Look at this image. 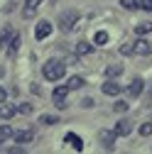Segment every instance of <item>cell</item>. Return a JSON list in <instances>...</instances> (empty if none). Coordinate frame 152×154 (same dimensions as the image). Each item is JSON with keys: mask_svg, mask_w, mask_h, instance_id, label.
<instances>
[{"mask_svg": "<svg viewBox=\"0 0 152 154\" xmlns=\"http://www.w3.org/2000/svg\"><path fill=\"white\" fill-rule=\"evenodd\" d=\"M42 73H44L47 81H59L62 76L66 73V66H64V61H59V59H49V61L42 66Z\"/></svg>", "mask_w": 152, "mask_h": 154, "instance_id": "6da1fadb", "label": "cell"}, {"mask_svg": "<svg viewBox=\"0 0 152 154\" xmlns=\"http://www.w3.org/2000/svg\"><path fill=\"white\" fill-rule=\"evenodd\" d=\"M76 20H79V12H76V10H66V12H62V15H59V29H62V32H71Z\"/></svg>", "mask_w": 152, "mask_h": 154, "instance_id": "7a4b0ae2", "label": "cell"}, {"mask_svg": "<svg viewBox=\"0 0 152 154\" xmlns=\"http://www.w3.org/2000/svg\"><path fill=\"white\" fill-rule=\"evenodd\" d=\"M66 95H69V88L66 86H56L54 88V93H52V100H54V105L56 108H66Z\"/></svg>", "mask_w": 152, "mask_h": 154, "instance_id": "3957f363", "label": "cell"}, {"mask_svg": "<svg viewBox=\"0 0 152 154\" xmlns=\"http://www.w3.org/2000/svg\"><path fill=\"white\" fill-rule=\"evenodd\" d=\"M52 29H54V27H52L49 20H40V25L34 27V39H37V42H40V39H47V37L52 34Z\"/></svg>", "mask_w": 152, "mask_h": 154, "instance_id": "277c9868", "label": "cell"}, {"mask_svg": "<svg viewBox=\"0 0 152 154\" xmlns=\"http://www.w3.org/2000/svg\"><path fill=\"white\" fill-rule=\"evenodd\" d=\"M42 0H25V10H22V17L25 20H32V17L37 15V10H40Z\"/></svg>", "mask_w": 152, "mask_h": 154, "instance_id": "5b68a950", "label": "cell"}, {"mask_svg": "<svg viewBox=\"0 0 152 154\" xmlns=\"http://www.w3.org/2000/svg\"><path fill=\"white\" fill-rule=\"evenodd\" d=\"M132 51H135V54H140V56H150V54H152V42L140 39V37H138V42L132 44Z\"/></svg>", "mask_w": 152, "mask_h": 154, "instance_id": "8992f818", "label": "cell"}, {"mask_svg": "<svg viewBox=\"0 0 152 154\" xmlns=\"http://www.w3.org/2000/svg\"><path fill=\"white\" fill-rule=\"evenodd\" d=\"M101 91L106 93V95H120V91H123V86L116 81V79H108L103 86H101Z\"/></svg>", "mask_w": 152, "mask_h": 154, "instance_id": "52a82bcc", "label": "cell"}, {"mask_svg": "<svg viewBox=\"0 0 152 154\" xmlns=\"http://www.w3.org/2000/svg\"><path fill=\"white\" fill-rule=\"evenodd\" d=\"M98 140H101V144H103L106 149H113V144H116V140H118V134H116V132H108V130H101V132H98Z\"/></svg>", "mask_w": 152, "mask_h": 154, "instance_id": "ba28073f", "label": "cell"}, {"mask_svg": "<svg viewBox=\"0 0 152 154\" xmlns=\"http://www.w3.org/2000/svg\"><path fill=\"white\" fill-rule=\"evenodd\" d=\"M113 132H116L118 137H128V134L132 132V122H130V120H118V125H116Z\"/></svg>", "mask_w": 152, "mask_h": 154, "instance_id": "9c48e42d", "label": "cell"}, {"mask_svg": "<svg viewBox=\"0 0 152 154\" xmlns=\"http://www.w3.org/2000/svg\"><path fill=\"white\" fill-rule=\"evenodd\" d=\"M17 115V105H8V103H0V118L3 120H10Z\"/></svg>", "mask_w": 152, "mask_h": 154, "instance_id": "30bf717a", "label": "cell"}, {"mask_svg": "<svg viewBox=\"0 0 152 154\" xmlns=\"http://www.w3.org/2000/svg\"><path fill=\"white\" fill-rule=\"evenodd\" d=\"M142 88H145V83H142V79H135L130 86H128V95L130 98H138V95L142 93Z\"/></svg>", "mask_w": 152, "mask_h": 154, "instance_id": "8fae6325", "label": "cell"}, {"mask_svg": "<svg viewBox=\"0 0 152 154\" xmlns=\"http://www.w3.org/2000/svg\"><path fill=\"white\" fill-rule=\"evenodd\" d=\"M20 44H22V37H20V34H12V39H10V44H8V56H17Z\"/></svg>", "mask_w": 152, "mask_h": 154, "instance_id": "7c38bea8", "label": "cell"}, {"mask_svg": "<svg viewBox=\"0 0 152 154\" xmlns=\"http://www.w3.org/2000/svg\"><path fill=\"white\" fill-rule=\"evenodd\" d=\"M12 137H15V142H17V144H25V142H32L34 132H32V130H22V132H15Z\"/></svg>", "mask_w": 152, "mask_h": 154, "instance_id": "4fadbf2b", "label": "cell"}, {"mask_svg": "<svg viewBox=\"0 0 152 154\" xmlns=\"http://www.w3.org/2000/svg\"><path fill=\"white\" fill-rule=\"evenodd\" d=\"M64 140H66V142L71 144V149H76V152H81V149H84V140H81V137H76L74 132H69Z\"/></svg>", "mask_w": 152, "mask_h": 154, "instance_id": "5bb4252c", "label": "cell"}, {"mask_svg": "<svg viewBox=\"0 0 152 154\" xmlns=\"http://www.w3.org/2000/svg\"><path fill=\"white\" fill-rule=\"evenodd\" d=\"M84 86H86V81L81 79V76H71L69 83H66V88H69V91H79V88H84Z\"/></svg>", "mask_w": 152, "mask_h": 154, "instance_id": "9a60e30c", "label": "cell"}, {"mask_svg": "<svg viewBox=\"0 0 152 154\" xmlns=\"http://www.w3.org/2000/svg\"><path fill=\"white\" fill-rule=\"evenodd\" d=\"M120 73H123V66H120V64H110V66L106 69V76H108V79H120Z\"/></svg>", "mask_w": 152, "mask_h": 154, "instance_id": "2e32d148", "label": "cell"}, {"mask_svg": "<svg viewBox=\"0 0 152 154\" xmlns=\"http://www.w3.org/2000/svg\"><path fill=\"white\" fill-rule=\"evenodd\" d=\"M93 44H96V47H103V44H108V32L98 29L96 34H93Z\"/></svg>", "mask_w": 152, "mask_h": 154, "instance_id": "e0dca14e", "label": "cell"}, {"mask_svg": "<svg viewBox=\"0 0 152 154\" xmlns=\"http://www.w3.org/2000/svg\"><path fill=\"white\" fill-rule=\"evenodd\" d=\"M152 32V22H140V25H135V34L138 37H145V34H150Z\"/></svg>", "mask_w": 152, "mask_h": 154, "instance_id": "ac0fdd59", "label": "cell"}, {"mask_svg": "<svg viewBox=\"0 0 152 154\" xmlns=\"http://www.w3.org/2000/svg\"><path fill=\"white\" fill-rule=\"evenodd\" d=\"M74 49H76V54H79V56H86V54H91V51H93V47H91L88 42H79Z\"/></svg>", "mask_w": 152, "mask_h": 154, "instance_id": "d6986e66", "label": "cell"}, {"mask_svg": "<svg viewBox=\"0 0 152 154\" xmlns=\"http://www.w3.org/2000/svg\"><path fill=\"white\" fill-rule=\"evenodd\" d=\"M12 34H15V32H12L10 27H5L3 32H0V47H8V44H10V39H12Z\"/></svg>", "mask_w": 152, "mask_h": 154, "instance_id": "ffe728a7", "label": "cell"}, {"mask_svg": "<svg viewBox=\"0 0 152 154\" xmlns=\"http://www.w3.org/2000/svg\"><path fill=\"white\" fill-rule=\"evenodd\" d=\"M56 122H59L56 115H42L40 118V125H56Z\"/></svg>", "mask_w": 152, "mask_h": 154, "instance_id": "44dd1931", "label": "cell"}, {"mask_svg": "<svg viewBox=\"0 0 152 154\" xmlns=\"http://www.w3.org/2000/svg\"><path fill=\"white\" fill-rule=\"evenodd\" d=\"M120 8H125V10H138V0H120Z\"/></svg>", "mask_w": 152, "mask_h": 154, "instance_id": "7402d4cb", "label": "cell"}, {"mask_svg": "<svg viewBox=\"0 0 152 154\" xmlns=\"http://www.w3.org/2000/svg\"><path fill=\"white\" fill-rule=\"evenodd\" d=\"M140 134H142V137H150V134H152V122H142L140 125Z\"/></svg>", "mask_w": 152, "mask_h": 154, "instance_id": "603a6c76", "label": "cell"}, {"mask_svg": "<svg viewBox=\"0 0 152 154\" xmlns=\"http://www.w3.org/2000/svg\"><path fill=\"white\" fill-rule=\"evenodd\" d=\"M10 134H12V130H10L8 125H0V142H3V140H8Z\"/></svg>", "mask_w": 152, "mask_h": 154, "instance_id": "cb8c5ba5", "label": "cell"}, {"mask_svg": "<svg viewBox=\"0 0 152 154\" xmlns=\"http://www.w3.org/2000/svg\"><path fill=\"white\" fill-rule=\"evenodd\" d=\"M138 8H140V10L152 12V0H138Z\"/></svg>", "mask_w": 152, "mask_h": 154, "instance_id": "d4e9b609", "label": "cell"}, {"mask_svg": "<svg viewBox=\"0 0 152 154\" xmlns=\"http://www.w3.org/2000/svg\"><path fill=\"white\" fill-rule=\"evenodd\" d=\"M113 110H116V112H125V110H128V103H125V100H116Z\"/></svg>", "mask_w": 152, "mask_h": 154, "instance_id": "484cf974", "label": "cell"}, {"mask_svg": "<svg viewBox=\"0 0 152 154\" xmlns=\"http://www.w3.org/2000/svg\"><path fill=\"white\" fill-rule=\"evenodd\" d=\"M17 112H32V105H30V103H22V105H17Z\"/></svg>", "mask_w": 152, "mask_h": 154, "instance_id": "4316f807", "label": "cell"}, {"mask_svg": "<svg viewBox=\"0 0 152 154\" xmlns=\"http://www.w3.org/2000/svg\"><path fill=\"white\" fill-rule=\"evenodd\" d=\"M120 51H123V54H135V51H132V44H123Z\"/></svg>", "mask_w": 152, "mask_h": 154, "instance_id": "83f0119b", "label": "cell"}, {"mask_svg": "<svg viewBox=\"0 0 152 154\" xmlns=\"http://www.w3.org/2000/svg\"><path fill=\"white\" fill-rule=\"evenodd\" d=\"M81 108H86V110L93 108V100H91V98H84V100H81Z\"/></svg>", "mask_w": 152, "mask_h": 154, "instance_id": "f1b7e54d", "label": "cell"}, {"mask_svg": "<svg viewBox=\"0 0 152 154\" xmlns=\"http://www.w3.org/2000/svg\"><path fill=\"white\" fill-rule=\"evenodd\" d=\"M5 98H8V91H5V88H0V103H5Z\"/></svg>", "mask_w": 152, "mask_h": 154, "instance_id": "f546056e", "label": "cell"}, {"mask_svg": "<svg viewBox=\"0 0 152 154\" xmlns=\"http://www.w3.org/2000/svg\"><path fill=\"white\" fill-rule=\"evenodd\" d=\"M147 103H152V88H150V93H147Z\"/></svg>", "mask_w": 152, "mask_h": 154, "instance_id": "4dcf8cb0", "label": "cell"}, {"mask_svg": "<svg viewBox=\"0 0 152 154\" xmlns=\"http://www.w3.org/2000/svg\"><path fill=\"white\" fill-rule=\"evenodd\" d=\"M52 3H54V5H56V3H59V0H52Z\"/></svg>", "mask_w": 152, "mask_h": 154, "instance_id": "1f68e13d", "label": "cell"}]
</instances>
